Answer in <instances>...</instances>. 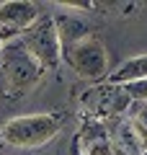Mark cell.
I'll list each match as a JSON object with an SVG mask.
<instances>
[{
	"label": "cell",
	"mask_w": 147,
	"mask_h": 155,
	"mask_svg": "<svg viewBox=\"0 0 147 155\" xmlns=\"http://www.w3.org/2000/svg\"><path fill=\"white\" fill-rule=\"evenodd\" d=\"M137 80H147V54H137L124 60L114 72L106 75L103 83L111 85H126V83H137Z\"/></svg>",
	"instance_id": "10"
},
{
	"label": "cell",
	"mask_w": 147,
	"mask_h": 155,
	"mask_svg": "<svg viewBox=\"0 0 147 155\" xmlns=\"http://www.w3.org/2000/svg\"><path fill=\"white\" fill-rule=\"evenodd\" d=\"M5 44H8V41H5L3 36H0V52H3V47H5Z\"/></svg>",
	"instance_id": "14"
},
{
	"label": "cell",
	"mask_w": 147,
	"mask_h": 155,
	"mask_svg": "<svg viewBox=\"0 0 147 155\" xmlns=\"http://www.w3.org/2000/svg\"><path fill=\"white\" fill-rule=\"evenodd\" d=\"M109 134H111V145H114L116 155H145L147 153V134L142 132V127L129 114L109 122Z\"/></svg>",
	"instance_id": "8"
},
{
	"label": "cell",
	"mask_w": 147,
	"mask_h": 155,
	"mask_svg": "<svg viewBox=\"0 0 147 155\" xmlns=\"http://www.w3.org/2000/svg\"><path fill=\"white\" fill-rule=\"evenodd\" d=\"M132 106H134V111H132L129 116L142 127V132L147 134V104H132Z\"/></svg>",
	"instance_id": "12"
},
{
	"label": "cell",
	"mask_w": 147,
	"mask_h": 155,
	"mask_svg": "<svg viewBox=\"0 0 147 155\" xmlns=\"http://www.w3.org/2000/svg\"><path fill=\"white\" fill-rule=\"evenodd\" d=\"M52 21H54L57 39H60V47H62V52H65L67 47L77 44L80 39L93 36V28H90V23H88L83 16H75L72 11H67V13H57V16H52Z\"/></svg>",
	"instance_id": "9"
},
{
	"label": "cell",
	"mask_w": 147,
	"mask_h": 155,
	"mask_svg": "<svg viewBox=\"0 0 147 155\" xmlns=\"http://www.w3.org/2000/svg\"><path fill=\"white\" fill-rule=\"evenodd\" d=\"M39 18H41V11L31 0H8V3H0V36L5 41H13L21 34H26Z\"/></svg>",
	"instance_id": "6"
},
{
	"label": "cell",
	"mask_w": 147,
	"mask_h": 155,
	"mask_svg": "<svg viewBox=\"0 0 147 155\" xmlns=\"http://www.w3.org/2000/svg\"><path fill=\"white\" fill-rule=\"evenodd\" d=\"M60 129H62V119L54 111L13 116L0 127V145L21 147V150L41 147V145L52 142L60 134Z\"/></svg>",
	"instance_id": "1"
},
{
	"label": "cell",
	"mask_w": 147,
	"mask_h": 155,
	"mask_svg": "<svg viewBox=\"0 0 147 155\" xmlns=\"http://www.w3.org/2000/svg\"><path fill=\"white\" fill-rule=\"evenodd\" d=\"M77 101H80L85 116L101 119V122H111V119L126 116L132 109V98L126 96L124 85H111V83L88 85Z\"/></svg>",
	"instance_id": "4"
},
{
	"label": "cell",
	"mask_w": 147,
	"mask_h": 155,
	"mask_svg": "<svg viewBox=\"0 0 147 155\" xmlns=\"http://www.w3.org/2000/svg\"><path fill=\"white\" fill-rule=\"evenodd\" d=\"M0 67H3V75H5V85H8V98L18 101L26 93H31L39 85V80L44 78V70L36 60L26 52V47L13 39L3 47L0 52Z\"/></svg>",
	"instance_id": "2"
},
{
	"label": "cell",
	"mask_w": 147,
	"mask_h": 155,
	"mask_svg": "<svg viewBox=\"0 0 147 155\" xmlns=\"http://www.w3.org/2000/svg\"><path fill=\"white\" fill-rule=\"evenodd\" d=\"M62 62H67L83 80L90 83H103L109 75V49L98 36H85L67 47L62 52Z\"/></svg>",
	"instance_id": "3"
},
{
	"label": "cell",
	"mask_w": 147,
	"mask_h": 155,
	"mask_svg": "<svg viewBox=\"0 0 147 155\" xmlns=\"http://www.w3.org/2000/svg\"><path fill=\"white\" fill-rule=\"evenodd\" d=\"M145 155H147V153H145Z\"/></svg>",
	"instance_id": "15"
},
{
	"label": "cell",
	"mask_w": 147,
	"mask_h": 155,
	"mask_svg": "<svg viewBox=\"0 0 147 155\" xmlns=\"http://www.w3.org/2000/svg\"><path fill=\"white\" fill-rule=\"evenodd\" d=\"M70 155H116L109 134V122L85 116L80 124V132L72 140Z\"/></svg>",
	"instance_id": "7"
},
{
	"label": "cell",
	"mask_w": 147,
	"mask_h": 155,
	"mask_svg": "<svg viewBox=\"0 0 147 155\" xmlns=\"http://www.w3.org/2000/svg\"><path fill=\"white\" fill-rule=\"evenodd\" d=\"M126 96L132 98V104H147V80H137V83L124 85Z\"/></svg>",
	"instance_id": "11"
},
{
	"label": "cell",
	"mask_w": 147,
	"mask_h": 155,
	"mask_svg": "<svg viewBox=\"0 0 147 155\" xmlns=\"http://www.w3.org/2000/svg\"><path fill=\"white\" fill-rule=\"evenodd\" d=\"M18 41H21V44L26 47V52L41 65L44 72L60 67L62 47H60V39H57V28H54L52 16H41L26 34L18 36Z\"/></svg>",
	"instance_id": "5"
},
{
	"label": "cell",
	"mask_w": 147,
	"mask_h": 155,
	"mask_svg": "<svg viewBox=\"0 0 147 155\" xmlns=\"http://www.w3.org/2000/svg\"><path fill=\"white\" fill-rule=\"evenodd\" d=\"M8 98V85H5V75H3V67H0V101Z\"/></svg>",
	"instance_id": "13"
}]
</instances>
